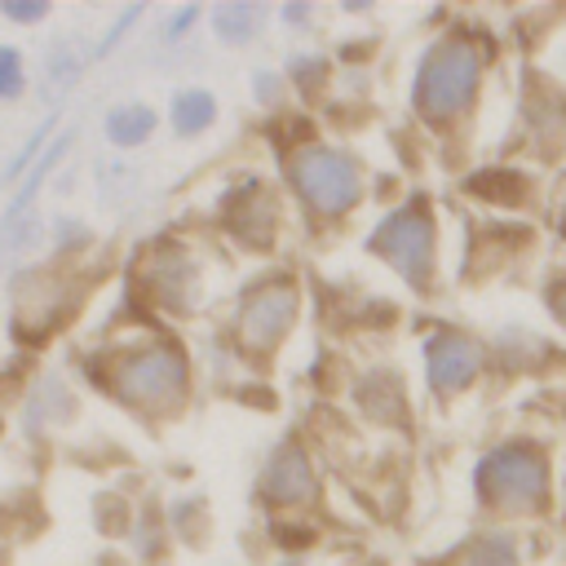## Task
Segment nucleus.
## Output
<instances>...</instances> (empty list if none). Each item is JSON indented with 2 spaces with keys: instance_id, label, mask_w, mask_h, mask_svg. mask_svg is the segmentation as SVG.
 <instances>
[{
  "instance_id": "f257e3e1",
  "label": "nucleus",
  "mask_w": 566,
  "mask_h": 566,
  "mask_svg": "<svg viewBox=\"0 0 566 566\" xmlns=\"http://www.w3.org/2000/svg\"><path fill=\"white\" fill-rule=\"evenodd\" d=\"M482 66H486V49L469 35H442L429 44V53L416 66V84H411V106L424 124L447 128L455 124L482 84Z\"/></svg>"
},
{
  "instance_id": "f03ea898",
  "label": "nucleus",
  "mask_w": 566,
  "mask_h": 566,
  "mask_svg": "<svg viewBox=\"0 0 566 566\" xmlns=\"http://www.w3.org/2000/svg\"><path fill=\"white\" fill-rule=\"evenodd\" d=\"M106 389L119 402H128L133 411H142V416H168V411H177L186 402L190 363H186V354L177 345L146 340V345H133V349L111 358Z\"/></svg>"
},
{
  "instance_id": "7ed1b4c3",
  "label": "nucleus",
  "mask_w": 566,
  "mask_h": 566,
  "mask_svg": "<svg viewBox=\"0 0 566 566\" xmlns=\"http://www.w3.org/2000/svg\"><path fill=\"white\" fill-rule=\"evenodd\" d=\"M473 491L486 509L495 513H539L548 509L553 495V478H548V460L535 442H500L495 451H486L473 469Z\"/></svg>"
},
{
  "instance_id": "20e7f679",
  "label": "nucleus",
  "mask_w": 566,
  "mask_h": 566,
  "mask_svg": "<svg viewBox=\"0 0 566 566\" xmlns=\"http://www.w3.org/2000/svg\"><path fill=\"white\" fill-rule=\"evenodd\" d=\"M287 177L314 217H345L363 199V172L354 155L336 146H301L287 155Z\"/></svg>"
},
{
  "instance_id": "39448f33",
  "label": "nucleus",
  "mask_w": 566,
  "mask_h": 566,
  "mask_svg": "<svg viewBox=\"0 0 566 566\" xmlns=\"http://www.w3.org/2000/svg\"><path fill=\"white\" fill-rule=\"evenodd\" d=\"M367 248L376 256H385L398 270V279H407L416 292H424L433 283V261H438V252H433V212L420 199L398 208V212H389L371 230Z\"/></svg>"
},
{
  "instance_id": "423d86ee",
  "label": "nucleus",
  "mask_w": 566,
  "mask_h": 566,
  "mask_svg": "<svg viewBox=\"0 0 566 566\" xmlns=\"http://www.w3.org/2000/svg\"><path fill=\"white\" fill-rule=\"evenodd\" d=\"M301 310V287L292 279H261L243 292L239 301V314H234V340L248 349V354H265L274 349L292 318Z\"/></svg>"
},
{
  "instance_id": "0eeeda50",
  "label": "nucleus",
  "mask_w": 566,
  "mask_h": 566,
  "mask_svg": "<svg viewBox=\"0 0 566 566\" xmlns=\"http://www.w3.org/2000/svg\"><path fill=\"white\" fill-rule=\"evenodd\" d=\"M486 349L460 332V327H442L424 340V371H429V389L433 394H460L478 371H482Z\"/></svg>"
},
{
  "instance_id": "6e6552de",
  "label": "nucleus",
  "mask_w": 566,
  "mask_h": 566,
  "mask_svg": "<svg viewBox=\"0 0 566 566\" xmlns=\"http://www.w3.org/2000/svg\"><path fill=\"white\" fill-rule=\"evenodd\" d=\"M146 287L172 305V310H190L199 301V270L190 261V252L181 243H159L146 256Z\"/></svg>"
},
{
  "instance_id": "1a4fd4ad",
  "label": "nucleus",
  "mask_w": 566,
  "mask_h": 566,
  "mask_svg": "<svg viewBox=\"0 0 566 566\" xmlns=\"http://www.w3.org/2000/svg\"><path fill=\"white\" fill-rule=\"evenodd\" d=\"M314 495H318V478L310 469V455L301 447H279L261 473V500H270L279 509H301Z\"/></svg>"
},
{
  "instance_id": "9d476101",
  "label": "nucleus",
  "mask_w": 566,
  "mask_h": 566,
  "mask_svg": "<svg viewBox=\"0 0 566 566\" xmlns=\"http://www.w3.org/2000/svg\"><path fill=\"white\" fill-rule=\"evenodd\" d=\"M155 124H159V115H155L146 102H124V106H115V111L106 115V142L119 146V150L142 146V142L155 133Z\"/></svg>"
},
{
  "instance_id": "9b49d317",
  "label": "nucleus",
  "mask_w": 566,
  "mask_h": 566,
  "mask_svg": "<svg viewBox=\"0 0 566 566\" xmlns=\"http://www.w3.org/2000/svg\"><path fill=\"white\" fill-rule=\"evenodd\" d=\"M168 119H172L177 137H195V133H203L217 119V97L208 88H181V93H172Z\"/></svg>"
},
{
  "instance_id": "f8f14e48",
  "label": "nucleus",
  "mask_w": 566,
  "mask_h": 566,
  "mask_svg": "<svg viewBox=\"0 0 566 566\" xmlns=\"http://www.w3.org/2000/svg\"><path fill=\"white\" fill-rule=\"evenodd\" d=\"M261 22H265V9L252 4V0H230V4H217L212 9V31L226 44H248Z\"/></svg>"
},
{
  "instance_id": "ddd939ff",
  "label": "nucleus",
  "mask_w": 566,
  "mask_h": 566,
  "mask_svg": "<svg viewBox=\"0 0 566 566\" xmlns=\"http://www.w3.org/2000/svg\"><path fill=\"white\" fill-rule=\"evenodd\" d=\"M513 562H517V553H513L509 535H478L447 557V566H513Z\"/></svg>"
},
{
  "instance_id": "4468645a",
  "label": "nucleus",
  "mask_w": 566,
  "mask_h": 566,
  "mask_svg": "<svg viewBox=\"0 0 566 566\" xmlns=\"http://www.w3.org/2000/svg\"><path fill=\"white\" fill-rule=\"evenodd\" d=\"M75 75H80V53H75L71 44H57V49L49 53V88L62 93Z\"/></svg>"
},
{
  "instance_id": "2eb2a0df",
  "label": "nucleus",
  "mask_w": 566,
  "mask_h": 566,
  "mask_svg": "<svg viewBox=\"0 0 566 566\" xmlns=\"http://www.w3.org/2000/svg\"><path fill=\"white\" fill-rule=\"evenodd\" d=\"M22 84H27L22 53H18V49H9V44H0V102L18 97V93H22Z\"/></svg>"
},
{
  "instance_id": "dca6fc26",
  "label": "nucleus",
  "mask_w": 566,
  "mask_h": 566,
  "mask_svg": "<svg viewBox=\"0 0 566 566\" xmlns=\"http://www.w3.org/2000/svg\"><path fill=\"white\" fill-rule=\"evenodd\" d=\"M49 128H53V119H44V124H40V128H35V133H31V142H27V150H22V155H18V159H13V164H9V168H4V181H13V177H18V172H27V159H31V155H35V150H40V142H44V137H49Z\"/></svg>"
},
{
  "instance_id": "f3484780",
  "label": "nucleus",
  "mask_w": 566,
  "mask_h": 566,
  "mask_svg": "<svg viewBox=\"0 0 566 566\" xmlns=\"http://www.w3.org/2000/svg\"><path fill=\"white\" fill-rule=\"evenodd\" d=\"M0 13H4V18H13V22H40V18L49 13V4H40V0H35V4H22V0H4V4H0Z\"/></svg>"
},
{
  "instance_id": "a211bd4d",
  "label": "nucleus",
  "mask_w": 566,
  "mask_h": 566,
  "mask_svg": "<svg viewBox=\"0 0 566 566\" xmlns=\"http://www.w3.org/2000/svg\"><path fill=\"white\" fill-rule=\"evenodd\" d=\"M195 22H199V4H186L181 13H172V22H168V40H181L186 27H195Z\"/></svg>"
},
{
  "instance_id": "6ab92c4d",
  "label": "nucleus",
  "mask_w": 566,
  "mask_h": 566,
  "mask_svg": "<svg viewBox=\"0 0 566 566\" xmlns=\"http://www.w3.org/2000/svg\"><path fill=\"white\" fill-rule=\"evenodd\" d=\"M548 310H553V318L566 327V279H557V283L548 287Z\"/></svg>"
}]
</instances>
